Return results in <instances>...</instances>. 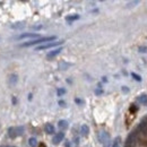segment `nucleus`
Instances as JSON below:
<instances>
[{"label":"nucleus","instance_id":"obj_1","mask_svg":"<svg viewBox=\"0 0 147 147\" xmlns=\"http://www.w3.org/2000/svg\"><path fill=\"white\" fill-rule=\"evenodd\" d=\"M55 36H47V37H40L37 40H32V41H28L26 43L23 44V47H31V45H34V44H41V43H45V42H50V41H55Z\"/></svg>","mask_w":147,"mask_h":147},{"label":"nucleus","instance_id":"obj_2","mask_svg":"<svg viewBox=\"0 0 147 147\" xmlns=\"http://www.w3.org/2000/svg\"><path fill=\"white\" fill-rule=\"evenodd\" d=\"M98 140H100V143H101L104 147H110L111 139H110V136H109L108 132H105V131H101V132L98 134Z\"/></svg>","mask_w":147,"mask_h":147},{"label":"nucleus","instance_id":"obj_3","mask_svg":"<svg viewBox=\"0 0 147 147\" xmlns=\"http://www.w3.org/2000/svg\"><path fill=\"white\" fill-rule=\"evenodd\" d=\"M24 128L23 127H11L8 130V135L10 138H15V137H18L23 134Z\"/></svg>","mask_w":147,"mask_h":147},{"label":"nucleus","instance_id":"obj_4","mask_svg":"<svg viewBox=\"0 0 147 147\" xmlns=\"http://www.w3.org/2000/svg\"><path fill=\"white\" fill-rule=\"evenodd\" d=\"M62 41H55V42H50V43H47V44H42L40 47L36 48V51L38 50H45V49H50V48H53V47H57L59 44H61Z\"/></svg>","mask_w":147,"mask_h":147},{"label":"nucleus","instance_id":"obj_5","mask_svg":"<svg viewBox=\"0 0 147 147\" xmlns=\"http://www.w3.org/2000/svg\"><path fill=\"white\" fill-rule=\"evenodd\" d=\"M63 138H65V134H63V132H58L57 135H55V137H53L52 142H53V144H55V145H58V144H59Z\"/></svg>","mask_w":147,"mask_h":147},{"label":"nucleus","instance_id":"obj_6","mask_svg":"<svg viewBox=\"0 0 147 147\" xmlns=\"http://www.w3.org/2000/svg\"><path fill=\"white\" fill-rule=\"evenodd\" d=\"M18 40H22V38H40L38 37V34H35V33H25V34H22L17 37Z\"/></svg>","mask_w":147,"mask_h":147},{"label":"nucleus","instance_id":"obj_7","mask_svg":"<svg viewBox=\"0 0 147 147\" xmlns=\"http://www.w3.org/2000/svg\"><path fill=\"white\" fill-rule=\"evenodd\" d=\"M61 51H62V49H61V48H58V49H55V50H53V51L49 52V53H48V55H47V58H48V59H51V58H53V57H55V55H59Z\"/></svg>","mask_w":147,"mask_h":147},{"label":"nucleus","instance_id":"obj_8","mask_svg":"<svg viewBox=\"0 0 147 147\" xmlns=\"http://www.w3.org/2000/svg\"><path fill=\"white\" fill-rule=\"evenodd\" d=\"M80 132H82V135L83 136H88V134H90V128H88V126H86V125H83L82 127H80Z\"/></svg>","mask_w":147,"mask_h":147},{"label":"nucleus","instance_id":"obj_9","mask_svg":"<svg viewBox=\"0 0 147 147\" xmlns=\"http://www.w3.org/2000/svg\"><path fill=\"white\" fill-rule=\"evenodd\" d=\"M44 130H45L47 134H53L55 132V127L51 123H47L45 127H44Z\"/></svg>","mask_w":147,"mask_h":147},{"label":"nucleus","instance_id":"obj_10","mask_svg":"<svg viewBox=\"0 0 147 147\" xmlns=\"http://www.w3.org/2000/svg\"><path fill=\"white\" fill-rule=\"evenodd\" d=\"M138 102H139L140 104H143V105L147 104V96L146 95H140V96L138 97Z\"/></svg>","mask_w":147,"mask_h":147},{"label":"nucleus","instance_id":"obj_11","mask_svg":"<svg viewBox=\"0 0 147 147\" xmlns=\"http://www.w3.org/2000/svg\"><path fill=\"white\" fill-rule=\"evenodd\" d=\"M58 126H59L60 129H66L68 127V122H67L66 120H60L59 123H58Z\"/></svg>","mask_w":147,"mask_h":147},{"label":"nucleus","instance_id":"obj_12","mask_svg":"<svg viewBox=\"0 0 147 147\" xmlns=\"http://www.w3.org/2000/svg\"><path fill=\"white\" fill-rule=\"evenodd\" d=\"M120 145H121V138L120 137H117L114 139L113 144H112V147H120Z\"/></svg>","mask_w":147,"mask_h":147},{"label":"nucleus","instance_id":"obj_13","mask_svg":"<svg viewBox=\"0 0 147 147\" xmlns=\"http://www.w3.org/2000/svg\"><path fill=\"white\" fill-rule=\"evenodd\" d=\"M28 144H30V146L31 147H36L37 146V142L35 138H30V140H28Z\"/></svg>","mask_w":147,"mask_h":147},{"label":"nucleus","instance_id":"obj_14","mask_svg":"<svg viewBox=\"0 0 147 147\" xmlns=\"http://www.w3.org/2000/svg\"><path fill=\"white\" fill-rule=\"evenodd\" d=\"M78 18H79L78 15H74V16H68V17H67V20H70V22H71V20H76V19H78Z\"/></svg>","mask_w":147,"mask_h":147},{"label":"nucleus","instance_id":"obj_15","mask_svg":"<svg viewBox=\"0 0 147 147\" xmlns=\"http://www.w3.org/2000/svg\"><path fill=\"white\" fill-rule=\"evenodd\" d=\"M131 76H132V77H134L136 80H138V82H140V79H142V77H140L139 75H137V74H135V73L131 74Z\"/></svg>","mask_w":147,"mask_h":147},{"label":"nucleus","instance_id":"obj_16","mask_svg":"<svg viewBox=\"0 0 147 147\" xmlns=\"http://www.w3.org/2000/svg\"><path fill=\"white\" fill-rule=\"evenodd\" d=\"M57 93H58L59 96H61V95H63V94L66 93V90H65V88H59V90L57 91Z\"/></svg>","mask_w":147,"mask_h":147},{"label":"nucleus","instance_id":"obj_17","mask_svg":"<svg viewBox=\"0 0 147 147\" xmlns=\"http://www.w3.org/2000/svg\"><path fill=\"white\" fill-rule=\"evenodd\" d=\"M139 51H140V52L146 53V52H147V47H140V48H139Z\"/></svg>","mask_w":147,"mask_h":147},{"label":"nucleus","instance_id":"obj_18","mask_svg":"<svg viewBox=\"0 0 147 147\" xmlns=\"http://www.w3.org/2000/svg\"><path fill=\"white\" fill-rule=\"evenodd\" d=\"M122 91H123V92H126V93L129 92V90L127 88V86H123V87H122Z\"/></svg>","mask_w":147,"mask_h":147},{"label":"nucleus","instance_id":"obj_19","mask_svg":"<svg viewBox=\"0 0 147 147\" xmlns=\"http://www.w3.org/2000/svg\"><path fill=\"white\" fill-rule=\"evenodd\" d=\"M59 104H60L61 107H65V102H63V101H60V102H59Z\"/></svg>","mask_w":147,"mask_h":147},{"label":"nucleus","instance_id":"obj_20","mask_svg":"<svg viewBox=\"0 0 147 147\" xmlns=\"http://www.w3.org/2000/svg\"><path fill=\"white\" fill-rule=\"evenodd\" d=\"M95 93H96V94H102V91H100V90H96V91H95Z\"/></svg>","mask_w":147,"mask_h":147},{"label":"nucleus","instance_id":"obj_21","mask_svg":"<svg viewBox=\"0 0 147 147\" xmlns=\"http://www.w3.org/2000/svg\"><path fill=\"white\" fill-rule=\"evenodd\" d=\"M76 103H82V101H80V100H78V98H76Z\"/></svg>","mask_w":147,"mask_h":147},{"label":"nucleus","instance_id":"obj_22","mask_svg":"<svg viewBox=\"0 0 147 147\" xmlns=\"http://www.w3.org/2000/svg\"><path fill=\"white\" fill-rule=\"evenodd\" d=\"M38 147H47V146H45L44 144H40V146H38Z\"/></svg>","mask_w":147,"mask_h":147},{"label":"nucleus","instance_id":"obj_23","mask_svg":"<svg viewBox=\"0 0 147 147\" xmlns=\"http://www.w3.org/2000/svg\"><path fill=\"white\" fill-rule=\"evenodd\" d=\"M66 147H70V144L69 143H66Z\"/></svg>","mask_w":147,"mask_h":147}]
</instances>
